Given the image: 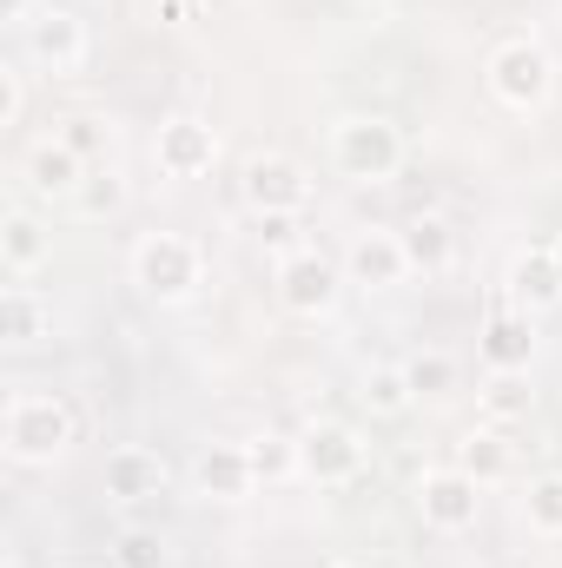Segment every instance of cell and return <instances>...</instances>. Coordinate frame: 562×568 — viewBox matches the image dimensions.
Here are the masks:
<instances>
[{"label":"cell","mask_w":562,"mask_h":568,"mask_svg":"<svg viewBox=\"0 0 562 568\" xmlns=\"http://www.w3.org/2000/svg\"><path fill=\"white\" fill-rule=\"evenodd\" d=\"M73 436H80V417H73V404L60 390H13L7 410H0V449L20 469L60 463L73 449Z\"/></svg>","instance_id":"obj_1"},{"label":"cell","mask_w":562,"mask_h":568,"mask_svg":"<svg viewBox=\"0 0 562 568\" xmlns=\"http://www.w3.org/2000/svg\"><path fill=\"white\" fill-rule=\"evenodd\" d=\"M404 159H411V145L398 133V120H384V113H344V120H331V165L351 185H391L404 172Z\"/></svg>","instance_id":"obj_2"},{"label":"cell","mask_w":562,"mask_h":568,"mask_svg":"<svg viewBox=\"0 0 562 568\" xmlns=\"http://www.w3.org/2000/svg\"><path fill=\"white\" fill-rule=\"evenodd\" d=\"M127 272H133V284H140L152 304H185L205 284V252L185 232H140Z\"/></svg>","instance_id":"obj_3"},{"label":"cell","mask_w":562,"mask_h":568,"mask_svg":"<svg viewBox=\"0 0 562 568\" xmlns=\"http://www.w3.org/2000/svg\"><path fill=\"white\" fill-rule=\"evenodd\" d=\"M483 80H490L496 106H510V113H543V106L556 100V60H550V47L530 40V33L503 40V47L490 53Z\"/></svg>","instance_id":"obj_4"},{"label":"cell","mask_w":562,"mask_h":568,"mask_svg":"<svg viewBox=\"0 0 562 568\" xmlns=\"http://www.w3.org/2000/svg\"><path fill=\"white\" fill-rule=\"evenodd\" d=\"M371 469V443L338 417H318V424L298 436V476L318 483V489H351L358 476Z\"/></svg>","instance_id":"obj_5"},{"label":"cell","mask_w":562,"mask_h":568,"mask_svg":"<svg viewBox=\"0 0 562 568\" xmlns=\"http://www.w3.org/2000/svg\"><path fill=\"white\" fill-rule=\"evenodd\" d=\"M411 509H418L423 529H436V536H470L476 516H483V483L463 476L456 463L423 469L418 483H411Z\"/></svg>","instance_id":"obj_6"},{"label":"cell","mask_w":562,"mask_h":568,"mask_svg":"<svg viewBox=\"0 0 562 568\" xmlns=\"http://www.w3.org/2000/svg\"><path fill=\"white\" fill-rule=\"evenodd\" d=\"M20 53L40 67V73H53V80H73L80 67H87V53H93V33H87V20L73 13V7H40L27 27H20Z\"/></svg>","instance_id":"obj_7"},{"label":"cell","mask_w":562,"mask_h":568,"mask_svg":"<svg viewBox=\"0 0 562 568\" xmlns=\"http://www.w3.org/2000/svg\"><path fill=\"white\" fill-rule=\"evenodd\" d=\"M239 199L259 219H298L311 205V172L291 152H252L245 172H239Z\"/></svg>","instance_id":"obj_8"},{"label":"cell","mask_w":562,"mask_h":568,"mask_svg":"<svg viewBox=\"0 0 562 568\" xmlns=\"http://www.w3.org/2000/svg\"><path fill=\"white\" fill-rule=\"evenodd\" d=\"M272 291H279V304L291 317H324L344 291V265H331L318 245H304L291 258H272Z\"/></svg>","instance_id":"obj_9"},{"label":"cell","mask_w":562,"mask_h":568,"mask_svg":"<svg viewBox=\"0 0 562 568\" xmlns=\"http://www.w3.org/2000/svg\"><path fill=\"white\" fill-rule=\"evenodd\" d=\"M100 489H107V503H127V509L133 503H159L172 489V463L152 443H113L107 463H100Z\"/></svg>","instance_id":"obj_10"},{"label":"cell","mask_w":562,"mask_h":568,"mask_svg":"<svg viewBox=\"0 0 562 568\" xmlns=\"http://www.w3.org/2000/svg\"><path fill=\"white\" fill-rule=\"evenodd\" d=\"M152 165H159V179H205V172L219 165V133H212V120H199V113L159 120V133H152Z\"/></svg>","instance_id":"obj_11"},{"label":"cell","mask_w":562,"mask_h":568,"mask_svg":"<svg viewBox=\"0 0 562 568\" xmlns=\"http://www.w3.org/2000/svg\"><path fill=\"white\" fill-rule=\"evenodd\" d=\"M411 278V258H404V239L398 225H371L344 245V284L358 291H391V284Z\"/></svg>","instance_id":"obj_12"},{"label":"cell","mask_w":562,"mask_h":568,"mask_svg":"<svg viewBox=\"0 0 562 568\" xmlns=\"http://www.w3.org/2000/svg\"><path fill=\"white\" fill-rule=\"evenodd\" d=\"M87 159L73 152V145L60 140V133H47V140L27 145V159H20V179H27V192L33 199H60V205H73V192L87 185Z\"/></svg>","instance_id":"obj_13"},{"label":"cell","mask_w":562,"mask_h":568,"mask_svg":"<svg viewBox=\"0 0 562 568\" xmlns=\"http://www.w3.org/2000/svg\"><path fill=\"white\" fill-rule=\"evenodd\" d=\"M503 297H510L516 311H530V317H543V311H562V265H556V245H530V252H516V258H510V272H503Z\"/></svg>","instance_id":"obj_14"},{"label":"cell","mask_w":562,"mask_h":568,"mask_svg":"<svg viewBox=\"0 0 562 568\" xmlns=\"http://www.w3.org/2000/svg\"><path fill=\"white\" fill-rule=\"evenodd\" d=\"M476 351H483V364H490V371H530V364H536V317H530V311H516V304L503 297V304L490 311V324H483Z\"/></svg>","instance_id":"obj_15"},{"label":"cell","mask_w":562,"mask_h":568,"mask_svg":"<svg viewBox=\"0 0 562 568\" xmlns=\"http://www.w3.org/2000/svg\"><path fill=\"white\" fill-rule=\"evenodd\" d=\"M192 489L212 496V503H245V496L259 489L245 443H205V449L192 456Z\"/></svg>","instance_id":"obj_16"},{"label":"cell","mask_w":562,"mask_h":568,"mask_svg":"<svg viewBox=\"0 0 562 568\" xmlns=\"http://www.w3.org/2000/svg\"><path fill=\"white\" fill-rule=\"evenodd\" d=\"M47 258H53V232H47L27 205H7V212H0V265H7V278L27 284Z\"/></svg>","instance_id":"obj_17"},{"label":"cell","mask_w":562,"mask_h":568,"mask_svg":"<svg viewBox=\"0 0 562 568\" xmlns=\"http://www.w3.org/2000/svg\"><path fill=\"white\" fill-rule=\"evenodd\" d=\"M398 239H404L411 272H423V278H443V272L456 265V232H450L443 212H411V219L398 225Z\"/></svg>","instance_id":"obj_18"},{"label":"cell","mask_w":562,"mask_h":568,"mask_svg":"<svg viewBox=\"0 0 562 568\" xmlns=\"http://www.w3.org/2000/svg\"><path fill=\"white\" fill-rule=\"evenodd\" d=\"M456 469L476 476L483 489H490V483H510V476H516V443L503 436V424L463 429V443H456Z\"/></svg>","instance_id":"obj_19"},{"label":"cell","mask_w":562,"mask_h":568,"mask_svg":"<svg viewBox=\"0 0 562 568\" xmlns=\"http://www.w3.org/2000/svg\"><path fill=\"white\" fill-rule=\"evenodd\" d=\"M53 331V304L33 291V284H7L0 291V337L13 344V351H27V344H40Z\"/></svg>","instance_id":"obj_20"},{"label":"cell","mask_w":562,"mask_h":568,"mask_svg":"<svg viewBox=\"0 0 562 568\" xmlns=\"http://www.w3.org/2000/svg\"><path fill=\"white\" fill-rule=\"evenodd\" d=\"M476 404H483V417H490V424H523V417L536 410L530 371H490V377H483V390H476Z\"/></svg>","instance_id":"obj_21"},{"label":"cell","mask_w":562,"mask_h":568,"mask_svg":"<svg viewBox=\"0 0 562 568\" xmlns=\"http://www.w3.org/2000/svg\"><path fill=\"white\" fill-rule=\"evenodd\" d=\"M358 404H364L371 417H404V410L418 404V390H411L404 364H371V371L358 377Z\"/></svg>","instance_id":"obj_22"},{"label":"cell","mask_w":562,"mask_h":568,"mask_svg":"<svg viewBox=\"0 0 562 568\" xmlns=\"http://www.w3.org/2000/svg\"><path fill=\"white\" fill-rule=\"evenodd\" d=\"M120 212H127V179L113 165H93L87 185L73 192V219H93L100 225V219H120Z\"/></svg>","instance_id":"obj_23"},{"label":"cell","mask_w":562,"mask_h":568,"mask_svg":"<svg viewBox=\"0 0 562 568\" xmlns=\"http://www.w3.org/2000/svg\"><path fill=\"white\" fill-rule=\"evenodd\" d=\"M404 377H411V390H418V404H443L450 390H456V357L450 351H411L404 357Z\"/></svg>","instance_id":"obj_24"},{"label":"cell","mask_w":562,"mask_h":568,"mask_svg":"<svg viewBox=\"0 0 562 568\" xmlns=\"http://www.w3.org/2000/svg\"><path fill=\"white\" fill-rule=\"evenodd\" d=\"M245 456H252V476H259V483H284V476H298V436H279V429L245 436Z\"/></svg>","instance_id":"obj_25"},{"label":"cell","mask_w":562,"mask_h":568,"mask_svg":"<svg viewBox=\"0 0 562 568\" xmlns=\"http://www.w3.org/2000/svg\"><path fill=\"white\" fill-rule=\"evenodd\" d=\"M523 516H530L536 536H562V469L530 476V489H523Z\"/></svg>","instance_id":"obj_26"},{"label":"cell","mask_w":562,"mask_h":568,"mask_svg":"<svg viewBox=\"0 0 562 568\" xmlns=\"http://www.w3.org/2000/svg\"><path fill=\"white\" fill-rule=\"evenodd\" d=\"M53 133L73 145L87 165H107V145H113V126H107V120H93V113H73V120H60Z\"/></svg>","instance_id":"obj_27"},{"label":"cell","mask_w":562,"mask_h":568,"mask_svg":"<svg viewBox=\"0 0 562 568\" xmlns=\"http://www.w3.org/2000/svg\"><path fill=\"white\" fill-rule=\"evenodd\" d=\"M165 562H172V549H165L159 529H120V542H113V568H165Z\"/></svg>","instance_id":"obj_28"},{"label":"cell","mask_w":562,"mask_h":568,"mask_svg":"<svg viewBox=\"0 0 562 568\" xmlns=\"http://www.w3.org/2000/svg\"><path fill=\"white\" fill-rule=\"evenodd\" d=\"M20 113H27V73L0 67V126H20Z\"/></svg>","instance_id":"obj_29"},{"label":"cell","mask_w":562,"mask_h":568,"mask_svg":"<svg viewBox=\"0 0 562 568\" xmlns=\"http://www.w3.org/2000/svg\"><path fill=\"white\" fill-rule=\"evenodd\" d=\"M304 225L298 219H259V239H265V252L272 258H291V252H304V239H298Z\"/></svg>","instance_id":"obj_30"},{"label":"cell","mask_w":562,"mask_h":568,"mask_svg":"<svg viewBox=\"0 0 562 568\" xmlns=\"http://www.w3.org/2000/svg\"><path fill=\"white\" fill-rule=\"evenodd\" d=\"M205 7H212V0H152V13H159L165 27H192Z\"/></svg>","instance_id":"obj_31"},{"label":"cell","mask_w":562,"mask_h":568,"mask_svg":"<svg viewBox=\"0 0 562 568\" xmlns=\"http://www.w3.org/2000/svg\"><path fill=\"white\" fill-rule=\"evenodd\" d=\"M40 7H47V0H0V20H7V27L20 33V27H27V20L40 13Z\"/></svg>","instance_id":"obj_32"},{"label":"cell","mask_w":562,"mask_h":568,"mask_svg":"<svg viewBox=\"0 0 562 568\" xmlns=\"http://www.w3.org/2000/svg\"><path fill=\"white\" fill-rule=\"evenodd\" d=\"M7 568H27V562H20V556H7Z\"/></svg>","instance_id":"obj_33"},{"label":"cell","mask_w":562,"mask_h":568,"mask_svg":"<svg viewBox=\"0 0 562 568\" xmlns=\"http://www.w3.org/2000/svg\"><path fill=\"white\" fill-rule=\"evenodd\" d=\"M550 245H556V265H562V239H550Z\"/></svg>","instance_id":"obj_34"},{"label":"cell","mask_w":562,"mask_h":568,"mask_svg":"<svg viewBox=\"0 0 562 568\" xmlns=\"http://www.w3.org/2000/svg\"><path fill=\"white\" fill-rule=\"evenodd\" d=\"M331 568H364V562H331Z\"/></svg>","instance_id":"obj_35"}]
</instances>
